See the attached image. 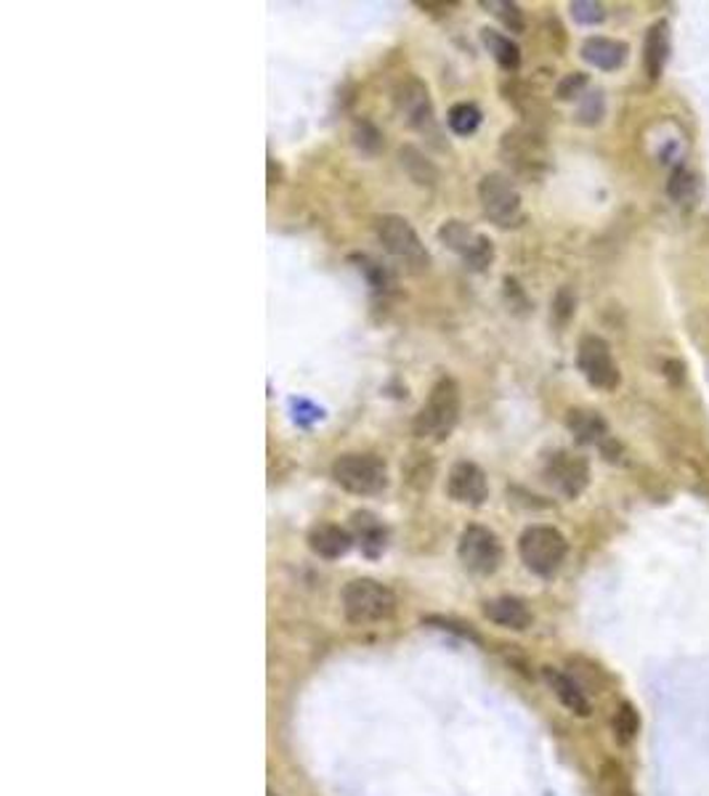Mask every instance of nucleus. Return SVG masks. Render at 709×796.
<instances>
[{
  "label": "nucleus",
  "instance_id": "obj_1",
  "mask_svg": "<svg viewBox=\"0 0 709 796\" xmlns=\"http://www.w3.org/2000/svg\"><path fill=\"white\" fill-rule=\"evenodd\" d=\"M460 388L452 377H442L428 394V401L414 418V436L428 441H446L460 420Z\"/></svg>",
  "mask_w": 709,
  "mask_h": 796
},
{
  "label": "nucleus",
  "instance_id": "obj_2",
  "mask_svg": "<svg viewBox=\"0 0 709 796\" xmlns=\"http://www.w3.org/2000/svg\"><path fill=\"white\" fill-rule=\"evenodd\" d=\"M518 555H521L524 566L537 577L550 579L558 574L568 555V542L553 526H529L518 539Z\"/></svg>",
  "mask_w": 709,
  "mask_h": 796
},
{
  "label": "nucleus",
  "instance_id": "obj_3",
  "mask_svg": "<svg viewBox=\"0 0 709 796\" xmlns=\"http://www.w3.org/2000/svg\"><path fill=\"white\" fill-rule=\"evenodd\" d=\"M340 600H344V614L348 622L359 624V627L385 622L396 611V595L375 579L348 581Z\"/></svg>",
  "mask_w": 709,
  "mask_h": 796
},
{
  "label": "nucleus",
  "instance_id": "obj_4",
  "mask_svg": "<svg viewBox=\"0 0 709 796\" xmlns=\"http://www.w3.org/2000/svg\"><path fill=\"white\" fill-rule=\"evenodd\" d=\"M375 231L385 253L396 258L409 274H423L431 266V255H428L425 244L420 242L418 231L409 226L407 218L401 216H381L375 220Z\"/></svg>",
  "mask_w": 709,
  "mask_h": 796
},
{
  "label": "nucleus",
  "instance_id": "obj_5",
  "mask_svg": "<svg viewBox=\"0 0 709 796\" xmlns=\"http://www.w3.org/2000/svg\"><path fill=\"white\" fill-rule=\"evenodd\" d=\"M333 478L340 489L357 497H375L388 486V468L375 455H340L333 462Z\"/></svg>",
  "mask_w": 709,
  "mask_h": 796
},
{
  "label": "nucleus",
  "instance_id": "obj_6",
  "mask_svg": "<svg viewBox=\"0 0 709 796\" xmlns=\"http://www.w3.org/2000/svg\"><path fill=\"white\" fill-rule=\"evenodd\" d=\"M479 200L484 207L486 218L497 224L500 229H513L524 220L521 213V194L516 183L503 173H489L479 183Z\"/></svg>",
  "mask_w": 709,
  "mask_h": 796
},
{
  "label": "nucleus",
  "instance_id": "obj_7",
  "mask_svg": "<svg viewBox=\"0 0 709 796\" xmlns=\"http://www.w3.org/2000/svg\"><path fill=\"white\" fill-rule=\"evenodd\" d=\"M577 366L582 377L596 390H616L620 388V366H616L611 346L598 335H585L577 346Z\"/></svg>",
  "mask_w": 709,
  "mask_h": 796
},
{
  "label": "nucleus",
  "instance_id": "obj_8",
  "mask_svg": "<svg viewBox=\"0 0 709 796\" xmlns=\"http://www.w3.org/2000/svg\"><path fill=\"white\" fill-rule=\"evenodd\" d=\"M438 239H442L444 248H449L452 253L460 255L470 272H486L489 263L494 261L492 239L473 231L468 224H462V220H446V224H442Z\"/></svg>",
  "mask_w": 709,
  "mask_h": 796
},
{
  "label": "nucleus",
  "instance_id": "obj_9",
  "mask_svg": "<svg viewBox=\"0 0 709 796\" xmlns=\"http://www.w3.org/2000/svg\"><path fill=\"white\" fill-rule=\"evenodd\" d=\"M462 566L476 577H492L503 563V544L484 526H468L457 544Z\"/></svg>",
  "mask_w": 709,
  "mask_h": 796
},
{
  "label": "nucleus",
  "instance_id": "obj_10",
  "mask_svg": "<svg viewBox=\"0 0 709 796\" xmlns=\"http://www.w3.org/2000/svg\"><path fill=\"white\" fill-rule=\"evenodd\" d=\"M394 104L399 109L401 118L407 120L409 128L420 131L423 136L438 138V125L436 114H433L431 94H428L425 83H420L418 77L401 80L394 88Z\"/></svg>",
  "mask_w": 709,
  "mask_h": 796
},
{
  "label": "nucleus",
  "instance_id": "obj_11",
  "mask_svg": "<svg viewBox=\"0 0 709 796\" xmlns=\"http://www.w3.org/2000/svg\"><path fill=\"white\" fill-rule=\"evenodd\" d=\"M446 494H449V499L460 502V505L470 507L484 505L489 497V483L484 470H481L476 462H468V459L455 462L449 470V478H446Z\"/></svg>",
  "mask_w": 709,
  "mask_h": 796
},
{
  "label": "nucleus",
  "instance_id": "obj_12",
  "mask_svg": "<svg viewBox=\"0 0 709 796\" xmlns=\"http://www.w3.org/2000/svg\"><path fill=\"white\" fill-rule=\"evenodd\" d=\"M545 475H548V481L553 483L561 494H564V497L574 499V497H579L585 489H588L590 468L582 457L568 455V451H558V455L550 457Z\"/></svg>",
  "mask_w": 709,
  "mask_h": 796
},
{
  "label": "nucleus",
  "instance_id": "obj_13",
  "mask_svg": "<svg viewBox=\"0 0 709 796\" xmlns=\"http://www.w3.org/2000/svg\"><path fill=\"white\" fill-rule=\"evenodd\" d=\"M627 53H629L627 43L603 38V35H596V38H588L582 43V59L588 61L590 67L603 72L620 70V67L627 61Z\"/></svg>",
  "mask_w": 709,
  "mask_h": 796
},
{
  "label": "nucleus",
  "instance_id": "obj_14",
  "mask_svg": "<svg viewBox=\"0 0 709 796\" xmlns=\"http://www.w3.org/2000/svg\"><path fill=\"white\" fill-rule=\"evenodd\" d=\"M351 531L353 539L359 542L362 553L366 557H381L385 544H388V531H385L383 520L370 510H359L351 516Z\"/></svg>",
  "mask_w": 709,
  "mask_h": 796
},
{
  "label": "nucleus",
  "instance_id": "obj_15",
  "mask_svg": "<svg viewBox=\"0 0 709 796\" xmlns=\"http://www.w3.org/2000/svg\"><path fill=\"white\" fill-rule=\"evenodd\" d=\"M353 536L346 529L335 523H316L309 531V547L311 553L325 557V560H338L351 550Z\"/></svg>",
  "mask_w": 709,
  "mask_h": 796
},
{
  "label": "nucleus",
  "instance_id": "obj_16",
  "mask_svg": "<svg viewBox=\"0 0 709 796\" xmlns=\"http://www.w3.org/2000/svg\"><path fill=\"white\" fill-rule=\"evenodd\" d=\"M670 57V24L664 20L653 22L646 33V43H644V64H646V75L651 80H659V75L664 72V64H668Z\"/></svg>",
  "mask_w": 709,
  "mask_h": 796
},
{
  "label": "nucleus",
  "instance_id": "obj_17",
  "mask_svg": "<svg viewBox=\"0 0 709 796\" xmlns=\"http://www.w3.org/2000/svg\"><path fill=\"white\" fill-rule=\"evenodd\" d=\"M484 616L489 618V622L500 624V627L516 629V632H521V629H527L531 624V611L527 608V603L518 598L489 600V603L484 605Z\"/></svg>",
  "mask_w": 709,
  "mask_h": 796
},
{
  "label": "nucleus",
  "instance_id": "obj_18",
  "mask_svg": "<svg viewBox=\"0 0 709 796\" xmlns=\"http://www.w3.org/2000/svg\"><path fill=\"white\" fill-rule=\"evenodd\" d=\"M545 679H548L550 690H553L555 698H558V701L564 703L568 712L577 714V716H588L592 712L590 698L585 696V690L579 688V685L574 683L572 677L564 675V672L550 670V666H548V670H545Z\"/></svg>",
  "mask_w": 709,
  "mask_h": 796
},
{
  "label": "nucleus",
  "instance_id": "obj_19",
  "mask_svg": "<svg viewBox=\"0 0 709 796\" xmlns=\"http://www.w3.org/2000/svg\"><path fill=\"white\" fill-rule=\"evenodd\" d=\"M481 40H484L486 51L492 53L494 61H497L503 70H507V72L518 70V64H521V51H518V46L507 38V35L486 27V29H481Z\"/></svg>",
  "mask_w": 709,
  "mask_h": 796
},
{
  "label": "nucleus",
  "instance_id": "obj_20",
  "mask_svg": "<svg viewBox=\"0 0 709 796\" xmlns=\"http://www.w3.org/2000/svg\"><path fill=\"white\" fill-rule=\"evenodd\" d=\"M401 157V168L407 170L409 179H412L414 183H420V186H433L438 179L436 168H433L431 162H428V157H423V152L414 149V146H405V149L399 152Z\"/></svg>",
  "mask_w": 709,
  "mask_h": 796
},
{
  "label": "nucleus",
  "instance_id": "obj_21",
  "mask_svg": "<svg viewBox=\"0 0 709 796\" xmlns=\"http://www.w3.org/2000/svg\"><path fill=\"white\" fill-rule=\"evenodd\" d=\"M446 125L452 128V133H457V136H470V133L479 131L481 125V112L476 104H455V107L449 109V114H446Z\"/></svg>",
  "mask_w": 709,
  "mask_h": 796
},
{
  "label": "nucleus",
  "instance_id": "obj_22",
  "mask_svg": "<svg viewBox=\"0 0 709 796\" xmlns=\"http://www.w3.org/2000/svg\"><path fill=\"white\" fill-rule=\"evenodd\" d=\"M568 427H572L574 436H577V441H582V444H592V441L601 438V433L606 431L603 420L592 412H572Z\"/></svg>",
  "mask_w": 709,
  "mask_h": 796
},
{
  "label": "nucleus",
  "instance_id": "obj_23",
  "mask_svg": "<svg viewBox=\"0 0 709 796\" xmlns=\"http://www.w3.org/2000/svg\"><path fill=\"white\" fill-rule=\"evenodd\" d=\"M359 263V272L364 274L366 281H370V287L375 292H388L390 287H394V279H390V272L385 266H381V263H375L372 258H366V255H362V258H357Z\"/></svg>",
  "mask_w": 709,
  "mask_h": 796
},
{
  "label": "nucleus",
  "instance_id": "obj_24",
  "mask_svg": "<svg viewBox=\"0 0 709 796\" xmlns=\"http://www.w3.org/2000/svg\"><path fill=\"white\" fill-rule=\"evenodd\" d=\"M484 9H492V14L497 20H503V24L510 33H524V14L516 3H507V0H489V3H481Z\"/></svg>",
  "mask_w": 709,
  "mask_h": 796
},
{
  "label": "nucleus",
  "instance_id": "obj_25",
  "mask_svg": "<svg viewBox=\"0 0 709 796\" xmlns=\"http://www.w3.org/2000/svg\"><path fill=\"white\" fill-rule=\"evenodd\" d=\"M290 412H292V420H296L301 427L314 425V422H320L322 418H325V409H320L316 403H311L309 398H290Z\"/></svg>",
  "mask_w": 709,
  "mask_h": 796
},
{
  "label": "nucleus",
  "instance_id": "obj_26",
  "mask_svg": "<svg viewBox=\"0 0 709 796\" xmlns=\"http://www.w3.org/2000/svg\"><path fill=\"white\" fill-rule=\"evenodd\" d=\"M353 138H357V146L362 152H366V155H375V152L381 149V144H383L381 131H377V128L372 125V122H359L357 133H353Z\"/></svg>",
  "mask_w": 709,
  "mask_h": 796
},
{
  "label": "nucleus",
  "instance_id": "obj_27",
  "mask_svg": "<svg viewBox=\"0 0 709 796\" xmlns=\"http://www.w3.org/2000/svg\"><path fill=\"white\" fill-rule=\"evenodd\" d=\"M572 16L579 24H601L603 22V5L590 3V0H579V3H572Z\"/></svg>",
  "mask_w": 709,
  "mask_h": 796
},
{
  "label": "nucleus",
  "instance_id": "obj_28",
  "mask_svg": "<svg viewBox=\"0 0 709 796\" xmlns=\"http://www.w3.org/2000/svg\"><path fill=\"white\" fill-rule=\"evenodd\" d=\"M614 727L616 733H620L622 740H629L638 733V714H635V709L629 707V703H625V707H620V712H616V720H614Z\"/></svg>",
  "mask_w": 709,
  "mask_h": 796
},
{
  "label": "nucleus",
  "instance_id": "obj_29",
  "mask_svg": "<svg viewBox=\"0 0 709 796\" xmlns=\"http://www.w3.org/2000/svg\"><path fill=\"white\" fill-rule=\"evenodd\" d=\"M585 85H588V77H585L582 72H574V75H568L566 80H561V85H558V99H564V101L577 99L579 91H582Z\"/></svg>",
  "mask_w": 709,
  "mask_h": 796
},
{
  "label": "nucleus",
  "instance_id": "obj_30",
  "mask_svg": "<svg viewBox=\"0 0 709 796\" xmlns=\"http://www.w3.org/2000/svg\"><path fill=\"white\" fill-rule=\"evenodd\" d=\"M268 796H277V794H274V792H268Z\"/></svg>",
  "mask_w": 709,
  "mask_h": 796
}]
</instances>
